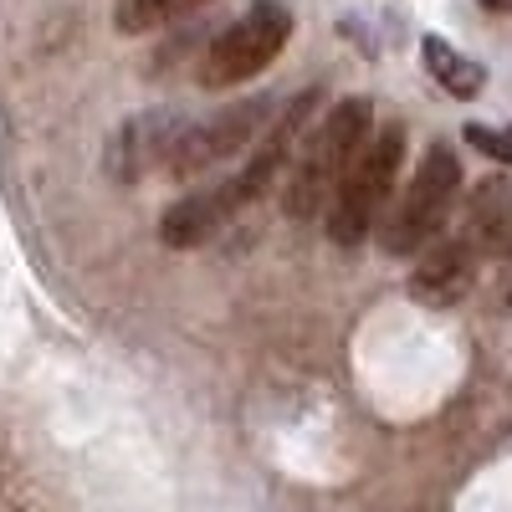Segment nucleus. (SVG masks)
I'll return each mask as SVG.
<instances>
[{"instance_id": "f257e3e1", "label": "nucleus", "mask_w": 512, "mask_h": 512, "mask_svg": "<svg viewBox=\"0 0 512 512\" xmlns=\"http://www.w3.org/2000/svg\"><path fill=\"white\" fill-rule=\"evenodd\" d=\"M374 139V108L369 98H344L338 108H328V118L303 134L292 164H287V190H282V210L292 221H313L318 210H328L338 180L354 169V159L364 154V144Z\"/></svg>"}, {"instance_id": "f03ea898", "label": "nucleus", "mask_w": 512, "mask_h": 512, "mask_svg": "<svg viewBox=\"0 0 512 512\" xmlns=\"http://www.w3.org/2000/svg\"><path fill=\"white\" fill-rule=\"evenodd\" d=\"M400 159H405V128L390 123L364 144V154L354 159V169L338 180L333 200H328V241L338 246H359L374 221H379V205L390 200L395 175H400Z\"/></svg>"}, {"instance_id": "7ed1b4c3", "label": "nucleus", "mask_w": 512, "mask_h": 512, "mask_svg": "<svg viewBox=\"0 0 512 512\" xmlns=\"http://www.w3.org/2000/svg\"><path fill=\"white\" fill-rule=\"evenodd\" d=\"M456 195H461V164H456V154L446 144H436L431 154L420 159L405 200L390 210V221L379 226V246L390 256H415L425 241H436V231L451 216Z\"/></svg>"}, {"instance_id": "20e7f679", "label": "nucleus", "mask_w": 512, "mask_h": 512, "mask_svg": "<svg viewBox=\"0 0 512 512\" xmlns=\"http://www.w3.org/2000/svg\"><path fill=\"white\" fill-rule=\"evenodd\" d=\"M287 36H292V11L277 6V0H256L241 21H231L205 47L200 82L205 88H236V82H246V77H256L262 67L277 62V52L287 47Z\"/></svg>"}, {"instance_id": "39448f33", "label": "nucleus", "mask_w": 512, "mask_h": 512, "mask_svg": "<svg viewBox=\"0 0 512 512\" xmlns=\"http://www.w3.org/2000/svg\"><path fill=\"white\" fill-rule=\"evenodd\" d=\"M272 123V98H251V103H231L221 108L216 118L205 123H190L185 134L175 139V149H169L164 169L175 180H195L205 175V169H216L236 154H246L251 144H262V128Z\"/></svg>"}, {"instance_id": "423d86ee", "label": "nucleus", "mask_w": 512, "mask_h": 512, "mask_svg": "<svg viewBox=\"0 0 512 512\" xmlns=\"http://www.w3.org/2000/svg\"><path fill=\"white\" fill-rule=\"evenodd\" d=\"M466 241H472L477 256L512 262V180L507 175H492L472 190V200H466Z\"/></svg>"}, {"instance_id": "0eeeda50", "label": "nucleus", "mask_w": 512, "mask_h": 512, "mask_svg": "<svg viewBox=\"0 0 512 512\" xmlns=\"http://www.w3.org/2000/svg\"><path fill=\"white\" fill-rule=\"evenodd\" d=\"M472 262H477V251H472L466 236L446 241L431 256H420V272L410 277V292L420 297V303H431V308H451L456 297L472 292Z\"/></svg>"}, {"instance_id": "6e6552de", "label": "nucleus", "mask_w": 512, "mask_h": 512, "mask_svg": "<svg viewBox=\"0 0 512 512\" xmlns=\"http://www.w3.org/2000/svg\"><path fill=\"white\" fill-rule=\"evenodd\" d=\"M185 134V128L175 123V118H164V113H149V118H134L118 134V144H113V175L118 180H139L144 169H164V159H169V149H175V139Z\"/></svg>"}, {"instance_id": "1a4fd4ad", "label": "nucleus", "mask_w": 512, "mask_h": 512, "mask_svg": "<svg viewBox=\"0 0 512 512\" xmlns=\"http://www.w3.org/2000/svg\"><path fill=\"white\" fill-rule=\"evenodd\" d=\"M231 216H236V210L226 205L221 185H216V190H200V195H185L180 205H169V210H164L159 241H164V246H175V251H195V246H205L210 236H216Z\"/></svg>"}, {"instance_id": "9d476101", "label": "nucleus", "mask_w": 512, "mask_h": 512, "mask_svg": "<svg viewBox=\"0 0 512 512\" xmlns=\"http://www.w3.org/2000/svg\"><path fill=\"white\" fill-rule=\"evenodd\" d=\"M420 52H425V67H431V77L441 82L451 98H472V93L482 88V67H477L472 57L451 52L441 36H425V41H420Z\"/></svg>"}, {"instance_id": "9b49d317", "label": "nucleus", "mask_w": 512, "mask_h": 512, "mask_svg": "<svg viewBox=\"0 0 512 512\" xmlns=\"http://www.w3.org/2000/svg\"><path fill=\"white\" fill-rule=\"evenodd\" d=\"M205 0H118L113 6V26L123 36H139V31H154L164 21H180L190 11H200Z\"/></svg>"}, {"instance_id": "f8f14e48", "label": "nucleus", "mask_w": 512, "mask_h": 512, "mask_svg": "<svg viewBox=\"0 0 512 512\" xmlns=\"http://www.w3.org/2000/svg\"><path fill=\"white\" fill-rule=\"evenodd\" d=\"M482 6H487V11H497V16H502V11H512V0H482Z\"/></svg>"}]
</instances>
